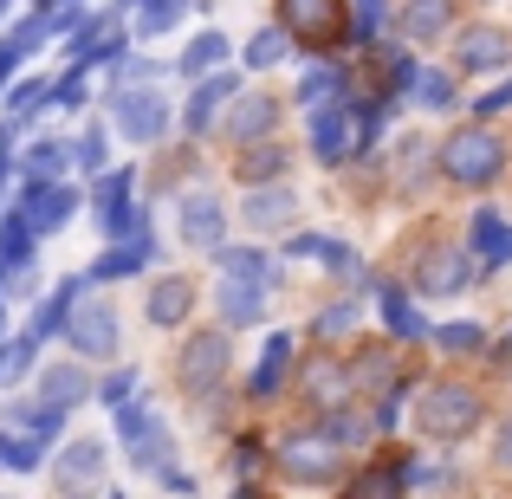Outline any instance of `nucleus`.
Here are the masks:
<instances>
[{
    "instance_id": "1",
    "label": "nucleus",
    "mask_w": 512,
    "mask_h": 499,
    "mask_svg": "<svg viewBox=\"0 0 512 499\" xmlns=\"http://www.w3.org/2000/svg\"><path fill=\"white\" fill-rule=\"evenodd\" d=\"M441 169H448L461 188H487L493 175L506 169V143L493 137L487 124H474V130H454V137L441 143Z\"/></svg>"
},
{
    "instance_id": "2",
    "label": "nucleus",
    "mask_w": 512,
    "mask_h": 499,
    "mask_svg": "<svg viewBox=\"0 0 512 499\" xmlns=\"http://www.w3.org/2000/svg\"><path fill=\"white\" fill-rule=\"evenodd\" d=\"M117 435H124V448H130V461H137V467H150V474L175 467V441H169V428H163V415H156V409H143V402L117 409Z\"/></svg>"
},
{
    "instance_id": "3",
    "label": "nucleus",
    "mask_w": 512,
    "mask_h": 499,
    "mask_svg": "<svg viewBox=\"0 0 512 499\" xmlns=\"http://www.w3.org/2000/svg\"><path fill=\"white\" fill-rule=\"evenodd\" d=\"M474 422H480V396L474 389H454V383H435L422 396V428L435 441H461V435H474Z\"/></svg>"
},
{
    "instance_id": "4",
    "label": "nucleus",
    "mask_w": 512,
    "mask_h": 499,
    "mask_svg": "<svg viewBox=\"0 0 512 499\" xmlns=\"http://www.w3.org/2000/svg\"><path fill=\"white\" fill-rule=\"evenodd\" d=\"M279 20H286V33L299 39V46H312V52L344 46V13H338V0H279Z\"/></svg>"
},
{
    "instance_id": "5",
    "label": "nucleus",
    "mask_w": 512,
    "mask_h": 499,
    "mask_svg": "<svg viewBox=\"0 0 512 499\" xmlns=\"http://www.w3.org/2000/svg\"><path fill=\"white\" fill-rule=\"evenodd\" d=\"M111 117H117V130H124L130 143H163V130H169V104L156 98L150 85H143V91L124 85V91L111 98Z\"/></svg>"
},
{
    "instance_id": "6",
    "label": "nucleus",
    "mask_w": 512,
    "mask_h": 499,
    "mask_svg": "<svg viewBox=\"0 0 512 499\" xmlns=\"http://www.w3.org/2000/svg\"><path fill=\"white\" fill-rule=\"evenodd\" d=\"M65 337H72V350L78 357H111L117 350V318H111V305H65Z\"/></svg>"
},
{
    "instance_id": "7",
    "label": "nucleus",
    "mask_w": 512,
    "mask_h": 499,
    "mask_svg": "<svg viewBox=\"0 0 512 499\" xmlns=\"http://www.w3.org/2000/svg\"><path fill=\"white\" fill-rule=\"evenodd\" d=\"M286 474L305 480V487H325V480H338V441L331 435H305V441H286Z\"/></svg>"
},
{
    "instance_id": "8",
    "label": "nucleus",
    "mask_w": 512,
    "mask_h": 499,
    "mask_svg": "<svg viewBox=\"0 0 512 499\" xmlns=\"http://www.w3.org/2000/svg\"><path fill=\"white\" fill-rule=\"evenodd\" d=\"M227 376V337L221 331H201L195 344L182 350V389H195V396H208L214 383Z\"/></svg>"
},
{
    "instance_id": "9",
    "label": "nucleus",
    "mask_w": 512,
    "mask_h": 499,
    "mask_svg": "<svg viewBox=\"0 0 512 499\" xmlns=\"http://www.w3.org/2000/svg\"><path fill=\"white\" fill-rule=\"evenodd\" d=\"M72 208H78V195H72V188H59V182H33V188H26L20 221L33 227V234H59V227L72 221Z\"/></svg>"
},
{
    "instance_id": "10",
    "label": "nucleus",
    "mask_w": 512,
    "mask_h": 499,
    "mask_svg": "<svg viewBox=\"0 0 512 499\" xmlns=\"http://www.w3.org/2000/svg\"><path fill=\"white\" fill-rule=\"evenodd\" d=\"M454 65H461V72H500L506 65V33L500 26H467V33L454 39Z\"/></svg>"
},
{
    "instance_id": "11",
    "label": "nucleus",
    "mask_w": 512,
    "mask_h": 499,
    "mask_svg": "<svg viewBox=\"0 0 512 499\" xmlns=\"http://www.w3.org/2000/svg\"><path fill=\"white\" fill-rule=\"evenodd\" d=\"M130 182H137V175L130 169H117V175H104V188H98V221H104V234H137V227H150L143 221L137 208H130Z\"/></svg>"
},
{
    "instance_id": "12",
    "label": "nucleus",
    "mask_w": 512,
    "mask_h": 499,
    "mask_svg": "<svg viewBox=\"0 0 512 499\" xmlns=\"http://www.w3.org/2000/svg\"><path fill=\"white\" fill-rule=\"evenodd\" d=\"M467 279H474V266H467V253H428L422 273H415V286L435 292V299H454V292H467Z\"/></svg>"
},
{
    "instance_id": "13",
    "label": "nucleus",
    "mask_w": 512,
    "mask_h": 499,
    "mask_svg": "<svg viewBox=\"0 0 512 499\" xmlns=\"http://www.w3.org/2000/svg\"><path fill=\"white\" fill-rule=\"evenodd\" d=\"M182 240L201 247V253L221 247V201H214V195H188L182 201Z\"/></svg>"
},
{
    "instance_id": "14",
    "label": "nucleus",
    "mask_w": 512,
    "mask_h": 499,
    "mask_svg": "<svg viewBox=\"0 0 512 499\" xmlns=\"http://www.w3.org/2000/svg\"><path fill=\"white\" fill-rule=\"evenodd\" d=\"M214 305H221V318H227V325H260V318H266V286H247V279H227L221 273V299H214Z\"/></svg>"
},
{
    "instance_id": "15",
    "label": "nucleus",
    "mask_w": 512,
    "mask_h": 499,
    "mask_svg": "<svg viewBox=\"0 0 512 499\" xmlns=\"http://www.w3.org/2000/svg\"><path fill=\"white\" fill-rule=\"evenodd\" d=\"M98 467H104V448H98V441H72V448L59 454V467H52V480H59V493H78V487H91V480H98Z\"/></svg>"
},
{
    "instance_id": "16",
    "label": "nucleus",
    "mask_w": 512,
    "mask_h": 499,
    "mask_svg": "<svg viewBox=\"0 0 512 499\" xmlns=\"http://www.w3.org/2000/svg\"><path fill=\"white\" fill-rule=\"evenodd\" d=\"M143 260H156V240L150 227H137V234L124 240V247H111L98 266H91V279H124V273H143Z\"/></svg>"
},
{
    "instance_id": "17",
    "label": "nucleus",
    "mask_w": 512,
    "mask_h": 499,
    "mask_svg": "<svg viewBox=\"0 0 512 499\" xmlns=\"http://www.w3.org/2000/svg\"><path fill=\"white\" fill-rule=\"evenodd\" d=\"M344 137H350V104H325V111H312V150L325 156V163L344 156Z\"/></svg>"
},
{
    "instance_id": "18",
    "label": "nucleus",
    "mask_w": 512,
    "mask_h": 499,
    "mask_svg": "<svg viewBox=\"0 0 512 499\" xmlns=\"http://www.w3.org/2000/svg\"><path fill=\"white\" fill-rule=\"evenodd\" d=\"M117 52H124V33H117V20H111V13H98V33H78L72 59H78V65L91 72V65H111Z\"/></svg>"
},
{
    "instance_id": "19",
    "label": "nucleus",
    "mask_w": 512,
    "mask_h": 499,
    "mask_svg": "<svg viewBox=\"0 0 512 499\" xmlns=\"http://www.w3.org/2000/svg\"><path fill=\"white\" fill-rule=\"evenodd\" d=\"M292 221V188L247 182V227H286Z\"/></svg>"
},
{
    "instance_id": "20",
    "label": "nucleus",
    "mask_w": 512,
    "mask_h": 499,
    "mask_svg": "<svg viewBox=\"0 0 512 499\" xmlns=\"http://www.w3.org/2000/svg\"><path fill=\"white\" fill-rule=\"evenodd\" d=\"M227 98H234V72H221V78H208V85H201L195 91V104H188V111H182V124L188 130H195V137H201V130H208L214 124V111H221V104Z\"/></svg>"
},
{
    "instance_id": "21",
    "label": "nucleus",
    "mask_w": 512,
    "mask_h": 499,
    "mask_svg": "<svg viewBox=\"0 0 512 499\" xmlns=\"http://www.w3.org/2000/svg\"><path fill=\"white\" fill-rule=\"evenodd\" d=\"M234 175H240V182H273V175H286V150H279V143H260V137H253V150L240 143Z\"/></svg>"
},
{
    "instance_id": "22",
    "label": "nucleus",
    "mask_w": 512,
    "mask_h": 499,
    "mask_svg": "<svg viewBox=\"0 0 512 499\" xmlns=\"http://www.w3.org/2000/svg\"><path fill=\"white\" fill-rule=\"evenodd\" d=\"M39 396H46L52 409H72V402H85V396H91V383L72 370V363H52V370L39 376Z\"/></svg>"
},
{
    "instance_id": "23",
    "label": "nucleus",
    "mask_w": 512,
    "mask_h": 499,
    "mask_svg": "<svg viewBox=\"0 0 512 499\" xmlns=\"http://www.w3.org/2000/svg\"><path fill=\"white\" fill-rule=\"evenodd\" d=\"M188 305H195V286H188V279H156L150 286V318L156 325H175Z\"/></svg>"
},
{
    "instance_id": "24",
    "label": "nucleus",
    "mask_w": 512,
    "mask_h": 499,
    "mask_svg": "<svg viewBox=\"0 0 512 499\" xmlns=\"http://www.w3.org/2000/svg\"><path fill=\"white\" fill-rule=\"evenodd\" d=\"M448 0H402V33L409 39H435L441 26H448Z\"/></svg>"
},
{
    "instance_id": "25",
    "label": "nucleus",
    "mask_w": 512,
    "mask_h": 499,
    "mask_svg": "<svg viewBox=\"0 0 512 499\" xmlns=\"http://www.w3.org/2000/svg\"><path fill=\"white\" fill-rule=\"evenodd\" d=\"M286 357H292V337H286V331H279V337H273V344H266V357H260V370H253V383H247V389H253V396H273V389H279V383H286Z\"/></svg>"
},
{
    "instance_id": "26",
    "label": "nucleus",
    "mask_w": 512,
    "mask_h": 499,
    "mask_svg": "<svg viewBox=\"0 0 512 499\" xmlns=\"http://www.w3.org/2000/svg\"><path fill=\"white\" fill-rule=\"evenodd\" d=\"M474 253H487L493 266H500L506 253H512V234H506V221H500L493 208H480V214H474Z\"/></svg>"
},
{
    "instance_id": "27",
    "label": "nucleus",
    "mask_w": 512,
    "mask_h": 499,
    "mask_svg": "<svg viewBox=\"0 0 512 499\" xmlns=\"http://www.w3.org/2000/svg\"><path fill=\"white\" fill-rule=\"evenodd\" d=\"M221 273L227 279H247V286H273V260H266V253H253V247L221 253Z\"/></svg>"
},
{
    "instance_id": "28",
    "label": "nucleus",
    "mask_w": 512,
    "mask_h": 499,
    "mask_svg": "<svg viewBox=\"0 0 512 499\" xmlns=\"http://www.w3.org/2000/svg\"><path fill=\"white\" fill-rule=\"evenodd\" d=\"M221 59H227V39H221V33H201L195 46L182 52V78H208V72H221Z\"/></svg>"
},
{
    "instance_id": "29",
    "label": "nucleus",
    "mask_w": 512,
    "mask_h": 499,
    "mask_svg": "<svg viewBox=\"0 0 512 499\" xmlns=\"http://www.w3.org/2000/svg\"><path fill=\"white\" fill-rule=\"evenodd\" d=\"M227 130H234V143L266 137V130H273V98H247V104L234 111V124H227Z\"/></svg>"
},
{
    "instance_id": "30",
    "label": "nucleus",
    "mask_w": 512,
    "mask_h": 499,
    "mask_svg": "<svg viewBox=\"0 0 512 499\" xmlns=\"http://www.w3.org/2000/svg\"><path fill=\"white\" fill-rule=\"evenodd\" d=\"M7 422H13V428H26V435H39V441H52V435L65 428V409H52V402H46V409H26V402H13Z\"/></svg>"
},
{
    "instance_id": "31",
    "label": "nucleus",
    "mask_w": 512,
    "mask_h": 499,
    "mask_svg": "<svg viewBox=\"0 0 512 499\" xmlns=\"http://www.w3.org/2000/svg\"><path fill=\"white\" fill-rule=\"evenodd\" d=\"M182 13H188V0H137V33L156 39V33H169Z\"/></svg>"
},
{
    "instance_id": "32",
    "label": "nucleus",
    "mask_w": 512,
    "mask_h": 499,
    "mask_svg": "<svg viewBox=\"0 0 512 499\" xmlns=\"http://www.w3.org/2000/svg\"><path fill=\"white\" fill-rule=\"evenodd\" d=\"M39 448H46L39 435H0V467H7V474H33Z\"/></svg>"
},
{
    "instance_id": "33",
    "label": "nucleus",
    "mask_w": 512,
    "mask_h": 499,
    "mask_svg": "<svg viewBox=\"0 0 512 499\" xmlns=\"http://www.w3.org/2000/svg\"><path fill=\"white\" fill-rule=\"evenodd\" d=\"M305 396L312 402H338V396H350V363L338 370V363H318L312 376H305Z\"/></svg>"
},
{
    "instance_id": "34",
    "label": "nucleus",
    "mask_w": 512,
    "mask_h": 499,
    "mask_svg": "<svg viewBox=\"0 0 512 499\" xmlns=\"http://www.w3.org/2000/svg\"><path fill=\"white\" fill-rule=\"evenodd\" d=\"M350 493H409V461H383L376 474H357Z\"/></svg>"
},
{
    "instance_id": "35",
    "label": "nucleus",
    "mask_w": 512,
    "mask_h": 499,
    "mask_svg": "<svg viewBox=\"0 0 512 499\" xmlns=\"http://www.w3.org/2000/svg\"><path fill=\"white\" fill-rule=\"evenodd\" d=\"M331 98H338V72H331V65H312V72L299 78V104L305 111H325Z\"/></svg>"
},
{
    "instance_id": "36",
    "label": "nucleus",
    "mask_w": 512,
    "mask_h": 499,
    "mask_svg": "<svg viewBox=\"0 0 512 499\" xmlns=\"http://www.w3.org/2000/svg\"><path fill=\"white\" fill-rule=\"evenodd\" d=\"M26 247H33V227L20 221V214H7V221H0V266H26Z\"/></svg>"
},
{
    "instance_id": "37",
    "label": "nucleus",
    "mask_w": 512,
    "mask_h": 499,
    "mask_svg": "<svg viewBox=\"0 0 512 499\" xmlns=\"http://www.w3.org/2000/svg\"><path fill=\"white\" fill-rule=\"evenodd\" d=\"M383 318H389V331L396 337H428V325H422V312H415L402 292H383Z\"/></svg>"
},
{
    "instance_id": "38",
    "label": "nucleus",
    "mask_w": 512,
    "mask_h": 499,
    "mask_svg": "<svg viewBox=\"0 0 512 499\" xmlns=\"http://www.w3.org/2000/svg\"><path fill=\"white\" fill-rule=\"evenodd\" d=\"M415 98H422V111H454V78L448 72H415Z\"/></svg>"
},
{
    "instance_id": "39",
    "label": "nucleus",
    "mask_w": 512,
    "mask_h": 499,
    "mask_svg": "<svg viewBox=\"0 0 512 499\" xmlns=\"http://www.w3.org/2000/svg\"><path fill=\"white\" fill-rule=\"evenodd\" d=\"M33 350H39V337H13V344H0V383H20V376L33 370Z\"/></svg>"
},
{
    "instance_id": "40",
    "label": "nucleus",
    "mask_w": 512,
    "mask_h": 499,
    "mask_svg": "<svg viewBox=\"0 0 512 499\" xmlns=\"http://www.w3.org/2000/svg\"><path fill=\"white\" fill-rule=\"evenodd\" d=\"M65 143H52V137H39L33 150H26V169H33V182H52V175H59V163H65Z\"/></svg>"
},
{
    "instance_id": "41",
    "label": "nucleus",
    "mask_w": 512,
    "mask_h": 499,
    "mask_svg": "<svg viewBox=\"0 0 512 499\" xmlns=\"http://www.w3.org/2000/svg\"><path fill=\"white\" fill-rule=\"evenodd\" d=\"M279 59H286V33H279V26L253 33V46H247V65H279Z\"/></svg>"
},
{
    "instance_id": "42",
    "label": "nucleus",
    "mask_w": 512,
    "mask_h": 499,
    "mask_svg": "<svg viewBox=\"0 0 512 499\" xmlns=\"http://www.w3.org/2000/svg\"><path fill=\"white\" fill-rule=\"evenodd\" d=\"M383 20H389V0H357V20L344 26V39H370Z\"/></svg>"
},
{
    "instance_id": "43",
    "label": "nucleus",
    "mask_w": 512,
    "mask_h": 499,
    "mask_svg": "<svg viewBox=\"0 0 512 499\" xmlns=\"http://www.w3.org/2000/svg\"><path fill=\"white\" fill-rule=\"evenodd\" d=\"M435 337H441V350H461V357H474V350L487 344V337H480L474 325H441Z\"/></svg>"
},
{
    "instance_id": "44",
    "label": "nucleus",
    "mask_w": 512,
    "mask_h": 499,
    "mask_svg": "<svg viewBox=\"0 0 512 499\" xmlns=\"http://www.w3.org/2000/svg\"><path fill=\"white\" fill-rule=\"evenodd\" d=\"M72 156H78V163H85V169H104V130H98V124H91V130H85V137H78V143H72Z\"/></svg>"
},
{
    "instance_id": "45",
    "label": "nucleus",
    "mask_w": 512,
    "mask_h": 499,
    "mask_svg": "<svg viewBox=\"0 0 512 499\" xmlns=\"http://www.w3.org/2000/svg\"><path fill=\"white\" fill-rule=\"evenodd\" d=\"M350 325H357V305H331V312L318 318V337H344Z\"/></svg>"
},
{
    "instance_id": "46",
    "label": "nucleus",
    "mask_w": 512,
    "mask_h": 499,
    "mask_svg": "<svg viewBox=\"0 0 512 499\" xmlns=\"http://www.w3.org/2000/svg\"><path fill=\"white\" fill-rule=\"evenodd\" d=\"M46 98H52V104H59V111H72V104H78V98H85V65H78V72H72V78H59V91H46Z\"/></svg>"
},
{
    "instance_id": "47",
    "label": "nucleus",
    "mask_w": 512,
    "mask_h": 499,
    "mask_svg": "<svg viewBox=\"0 0 512 499\" xmlns=\"http://www.w3.org/2000/svg\"><path fill=\"white\" fill-rule=\"evenodd\" d=\"M318 435H331V441H338V448H344V441H350V448H357V441H363V422H344V409H338V415H331L325 428H318Z\"/></svg>"
},
{
    "instance_id": "48",
    "label": "nucleus",
    "mask_w": 512,
    "mask_h": 499,
    "mask_svg": "<svg viewBox=\"0 0 512 499\" xmlns=\"http://www.w3.org/2000/svg\"><path fill=\"white\" fill-rule=\"evenodd\" d=\"M46 104V85H13V117H33Z\"/></svg>"
},
{
    "instance_id": "49",
    "label": "nucleus",
    "mask_w": 512,
    "mask_h": 499,
    "mask_svg": "<svg viewBox=\"0 0 512 499\" xmlns=\"http://www.w3.org/2000/svg\"><path fill=\"white\" fill-rule=\"evenodd\" d=\"M130 389H137V370H117V376H104V389H98V396H104V402H124Z\"/></svg>"
},
{
    "instance_id": "50",
    "label": "nucleus",
    "mask_w": 512,
    "mask_h": 499,
    "mask_svg": "<svg viewBox=\"0 0 512 499\" xmlns=\"http://www.w3.org/2000/svg\"><path fill=\"white\" fill-rule=\"evenodd\" d=\"M480 117H500V111H512V85H500V91H487V98L474 104Z\"/></svg>"
},
{
    "instance_id": "51",
    "label": "nucleus",
    "mask_w": 512,
    "mask_h": 499,
    "mask_svg": "<svg viewBox=\"0 0 512 499\" xmlns=\"http://www.w3.org/2000/svg\"><path fill=\"white\" fill-rule=\"evenodd\" d=\"M500 467H512V422H506V435H500Z\"/></svg>"
},
{
    "instance_id": "52",
    "label": "nucleus",
    "mask_w": 512,
    "mask_h": 499,
    "mask_svg": "<svg viewBox=\"0 0 512 499\" xmlns=\"http://www.w3.org/2000/svg\"><path fill=\"white\" fill-rule=\"evenodd\" d=\"M0 150H7V130H0ZM0 188H7V156H0Z\"/></svg>"
},
{
    "instance_id": "53",
    "label": "nucleus",
    "mask_w": 512,
    "mask_h": 499,
    "mask_svg": "<svg viewBox=\"0 0 512 499\" xmlns=\"http://www.w3.org/2000/svg\"><path fill=\"white\" fill-rule=\"evenodd\" d=\"M500 357H512V331H506V337H500Z\"/></svg>"
},
{
    "instance_id": "54",
    "label": "nucleus",
    "mask_w": 512,
    "mask_h": 499,
    "mask_svg": "<svg viewBox=\"0 0 512 499\" xmlns=\"http://www.w3.org/2000/svg\"><path fill=\"white\" fill-rule=\"evenodd\" d=\"M0 13H7V0H0Z\"/></svg>"
}]
</instances>
